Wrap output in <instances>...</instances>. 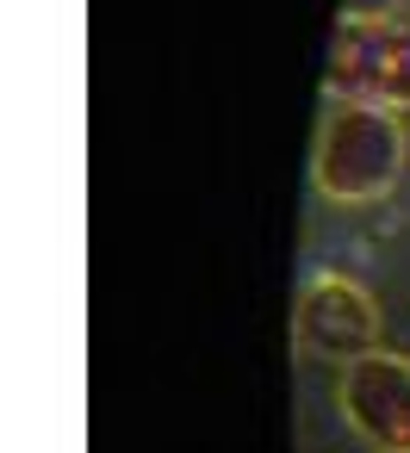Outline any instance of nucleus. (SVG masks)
I'll use <instances>...</instances> for the list:
<instances>
[{
    "label": "nucleus",
    "instance_id": "obj_1",
    "mask_svg": "<svg viewBox=\"0 0 410 453\" xmlns=\"http://www.w3.org/2000/svg\"><path fill=\"white\" fill-rule=\"evenodd\" d=\"M404 174V119L373 100H329L317 125L311 180L336 205H373Z\"/></svg>",
    "mask_w": 410,
    "mask_h": 453
},
{
    "label": "nucleus",
    "instance_id": "obj_2",
    "mask_svg": "<svg viewBox=\"0 0 410 453\" xmlns=\"http://www.w3.org/2000/svg\"><path fill=\"white\" fill-rule=\"evenodd\" d=\"M329 100H373L404 112L410 106V13L398 19H336L329 38V69H323Z\"/></svg>",
    "mask_w": 410,
    "mask_h": 453
},
{
    "label": "nucleus",
    "instance_id": "obj_3",
    "mask_svg": "<svg viewBox=\"0 0 410 453\" xmlns=\"http://www.w3.org/2000/svg\"><path fill=\"white\" fill-rule=\"evenodd\" d=\"M336 410L373 453H410V360L391 348L354 354L336 372Z\"/></svg>",
    "mask_w": 410,
    "mask_h": 453
},
{
    "label": "nucleus",
    "instance_id": "obj_4",
    "mask_svg": "<svg viewBox=\"0 0 410 453\" xmlns=\"http://www.w3.org/2000/svg\"><path fill=\"white\" fill-rule=\"evenodd\" d=\"M292 342L298 354L311 360H354V354H373L379 348V304L360 280L348 273H311V286L298 292V311H292Z\"/></svg>",
    "mask_w": 410,
    "mask_h": 453
},
{
    "label": "nucleus",
    "instance_id": "obj_5",
    "mask_svg": "<svg viewBox=\"0 0 410 453\" xmlns=\"http://www.w3.org/2000/svg\"><path fill=\"white\" fill-rule=\"evenodd\" d=\"M404 0H342V13L348 19H398Z\"/></svg>",
    "mask_w": 410,
    "mask_h": 453
}]
</instances>
